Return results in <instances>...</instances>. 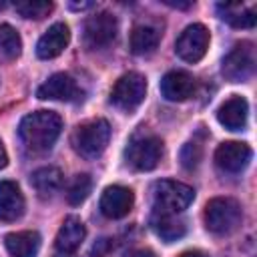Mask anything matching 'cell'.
<instances>
[{
    "mask_svg": "<svg viewBox=\"0 0 257 257\" xmlns=\"http://www.w3.org/2000/svg\"><path fill=\"white\" fill-rule=\"evenodd\" d=\"M195 90V78L185 70H171L161 80V92L171 102L187 100Z\"/></svg>",
    "mask_w": 257,
    "mask_h": 257,
    "instance_id": "14",
    "label": "cell"
},
{
    "mask_svg": "<svg viewBox=\"0 0 257 257\" xmlns=\"http://www.w3.org/2000/svg\"><path fill=\"white\" fill-rule=\"evenodd\" d=\"M195 199L193 187L179 183V181H157L153 185V211L163 213H181L185 211Z\"/></svg>",
    "mask_w": 257,
    "mask_h": 257,
    "instance_id": "4",
    "label": "cell"
},
{
    "mask_svg": "<svg viewBox=\"0 0 257 257\" xmlns=\"http://www.w3.org/2000/svg\"><path fill=\"white\" fill-rule=\"evenodd\" d=\"M253 157V151L247 143L241 141H227L221 143L215 151V165L223 173H241Z\"/></svg>",
    "mask_w": 257,
    "mask_h": 257,
    "instance_id": "10",
    "label": "cell"
},
{
    "mask_svg": "<svg viewBox=\"0 0 257 257\" xmlns=\"http://www.w3.org/2000/svg\"><path fill=\"white\" fill-rule=\"evenodd\" d=\"M4 6H6V2H0V10H2V8H4Z\"/></svg>",
    "mask_w": 257,
    "mask_h": 257,
    "instance_id": "34",
    "label": "cell"
},
{
    "mask_svg": "<svg viewBox=\"0 0 257 257\" xmlns=\"http://www.w3.org/2000/svg\"><path fill=\"white\" fill-rule=\"evenodd\" d=\"M163 2L173 8H191V2H173V0H163Z\"/></svg>",
    "mask_w": 257,
    "mask_h": 257,
    "instance_id": "31",
    "label": "cell"
},
{
    "mask_svg": "<svg viewBox=\"0 0 257 257\" xmlns=\"http://www.w3.org/2000/svg\"><path fill=\"white\" fill-rule=\"evenodd\" d=\"M6 165H8V155H6V149H4V145L0 141V169H4Z\"/></svg>",
    "mask_w": 257,
    "mask_h": 257,
    "instance_id": "30",
    "label": "cell"
},
{
    "mask_svg": "<svg viewBox=\"0 0 257 257\" xmlns=\"http://www.w3.org/2000/svg\"><path fill=\"white\" fill-rule=\"evenodd\" d=\"M68 6H70L72 10H86V8H92L94 4H92V2H70Z\"/></svg>",
    "mask_w": 257,
    "mask_h": 257,
    "instance_id": "29",
    "label": "cell"
},
{
    "mask_svg": "<svg viewBox=\"0 0 257 257\" xmlns=\"http://www.w3.org/2000/svg\"><path fill=\"white\" fill-rule=\"evenodd\" d=\"M205 225L213 235H231L239 229L243 211L241 205L231 197H215L205 205Z\"/></svg>",
    "mask_w": 257,
    "mask_h": 257,
    "instance_id": "2",
    "label": "cell"
},
{
    "mask_svg": "<svg viewBox=\"0 0 257 257\" xmlns=\"http://www.w3.org/2000/svg\"><path fill=\"white\" fill-rule=\"evenodd\" d=\"M159 40H161V32L151 26V24H137L131 32V52L137 54V56H145V54H151L155 52V48L159 46Z\"/></svg>",
    "mask_w": 257,
    "mask_h": 257,
    "instance_id": "21",
    "label": "cell"
},
{
    "mask_svg": "<svg viewBox=\"0 0 257 257\" xmlns=\"http://www.w3.org/2000/svg\"><path fill=\"white\" fill-rule=\"evenodd\" d=\"M255 70V50L251 42L235 44L223 58V74L233 82L247 80Z\"/></svg>",
    "mask_w": 257,
    "mask_h": 257,
    "instance_id": "9",
    "label": "cell"
},
{
    "mask_svg": "<svg viewBox=\"0 0 257 257\" xmlns=\"http://www.w3.org/2000/svg\"><path fill=\"white\" fill-rule=\"evenodd\" d=\"M68 40H70V30L64 22H56L52 24L38 40L36 44V56L42 58V60H50V58H56L58 54L64 52V48L68 46Z\"/></svg>",
    "mask_w": 257,
    "mask_h": 257,
    "instance_id": "13",
    "label": "cell"
},
{
    "mask_svg": "<svg viewBox=\"0 0 257 257\" xmlns=\"http://www.w3.org/2000/svg\"><path fill=\"white\" fill-rule=\"evenodd\" d=\"M179 257H209L205 251H199V249H191V251H183Z\"/></svg>",
    "mask_w": 257,
    "mask_h": 257,
    "instance_id": "28",
    "label": "cell"
},
{
    "mask_svg": "<svg viewBox=\"0 0 257 257\" xmlns=\"http://www.w3.org/2000/svg\"><path fill=\"white\" fill-rule=\"evenodd\" d=\"M116 32H118L116 18L110 12H98L84 22L82 40H84L86 48L100 50V48H106L116 38Z\"/></svg>",
    "mask_w": 257,
    "mask_h": 257,
    "instance_id": "7",
    "label": "cell"
},
{
    "mask_svg": "<svg viewBox=\"0 0 257 257\" xmlns=\"http://www.w3.org/2000/svg\"><path fill=\"white\" fill-rule=\"evenodd\" d=\"M90 189H92V179H90V175H86V173L76 175L74 181L70 183L68 191H66L68 203H70V205H80V203L88 197Z\"/></svg>",
    "mask_w": 257,
    "mask_h": 257,
    "instance_id": "25",
    "label": "cell"
},
{
    "mask_svg": "<svg viewBox=\"0 0 257 257\" xmlns=\"http://www.w3.org/2000/svg\"><path fill=\"white\" fill-rule=\"evenodd\" d=\"M62 131V118L54 110H36L20 120L18 137L26 151L46 153L52 149Z\"/></svg>",
    "mask_w": 257,
    "mask_h": 257,
    "instance_id": "1",
    "label": "cell"
},
{
    "mask_svg": "<svg viewBox=\"0 0 257 257\" xmlns=\"http://www.w3.org/2000/svg\"><path fill=\"white\" fill-rule=\"evenodd\" d=\"M56 257H72V253H58Z\"/></svg>",
    "mask_w": 257,
    "mask_h": 257,
    "instance_id": "33",
    "label": "cell"
},
{
    "mask_svg": "<svg viewBox=\"0 0 257 257\" xmlns=\"http://www.w3.org/2000/svg\"><path fill=\"white\" fill-rule=\"evenodd\" d=\"M247 112H249V104L243 96H231L227 98L219 110H217V120L229 128V131H241L247 124Z\"/></svg>",
    "mask_w": 257,
    "mask_h": 257,
    "instance_id": "17",
    "label": "cell"
},
{
    "mask_svg": "<svg viewBox=\"0 0 257 257\" xmlns=\"http://www.w3.org/2000/svg\"><path fill=\"white\" fill-rule=\"evenodd\" d=\"M151 227L153 231L167 243H173L181 239L187 233V225L181 217L175 213H163V211H153L151 215Z\"/></svg>",
    "mask_w": 257,
    "mask_h": 257,
    "instance_id": "18",
    "label": "cell"
},
{
    "mask_svg": "<svg viewBox=\"0 0 257 257\" xmlns=\"http://www.w3.org/2000/svg\"><path fill=\"white\" fill-rule=\"evenodd\" d=\"M22 40L16 28L10 24H0V60H14L20 56Z\"/></svg>",
    "mask_w": 257,
    "mask_h": 257,
    "instance_id": "23",
    "label": "cell"
},
{
    "mask_svg": "<svg viewBox=\"0 0 257 257\" xmlns=\"http://www.w3.org/2000/svg\"><path fill=\"white\" fill-rule=\"evenodd\" d=\"M30 183L42 199H50L62 187V173L56 167H40L32 173Z\"/></svg>",
    "mask_w": 257,
    "mask_h": 257,
    "instance_id": "22",
    "label": "cell"
},
{
    "mask_svg": "<svg viewBox=\"0 0 257 257\" xmlns=\"http://www.w3.org/2000/svg\"><path fill=\"white\" fill-rule=\"evenodd\" d=\"M209 30L207 26L195 22V24H189L177 38L175 42V52L179 58H183L185 62H199L207 48H209Z\"/></svg>",
    "mask_w": 257,
    "mask_h": 257,
    "instance_id": "8",
    "label": "cell"
},
{
    "mask_svg": "<svg viewBox=\"0 0 257 257\" xmlns=\"http://www.w3.org/2000/svg\"><path fill=\"white\" fill-rule=\"evenodd\" d=\"M135 195L122 185H110L100 195V213L108 219H122L133 209Z\"/></svg>",
    "mask_w": 257,
    "mask_h": 257,
    "instance_id": "12",
    "label": "cell"
},
{
    "mask_svg": "<svg viewBox=\"0 0 257 257\" xmlns=\"http://www.w3.org/2000/svg\"><path fill=\"white\" fill-rule=\"evenodd\" d=\"M147 96V78L141 72H126L122 74L110 92V100L116 108L124 112H133L141 106V102Z\"/></svg>",
    "mask_w": 257,
    "mask_h": 257,
    "instance_id": "6",
    "label": "cell"
},
{
    "mask_svg": "<svg viewBox=\"0 0 257 257\" xmlns=\"http://www.w3.org/2000/svg\"><path fill=\"white\" fill-rule=\"evenodd\" d=\"M122 257H155V253L151 249H133V251L124 253Z\"/></svg>",
    "mask_w": 257,
    "mask_h": 257,
    "instance_id": "27",
    "label": "cell"
},
{
    "mask_svg": "<svg viewBox=\"0 0 257 257\" xmlns=\"http://www.w3.org/2000/svg\"><path fill=\"white\" fill-rule=\"evenodd\" d=\"M217 12L221 14V18L235 26V28H253L255 20H257V10L255 6H245V4H217Z\"/></svg>",
    "mask_w": 257,
    "mask_h": 257,
    "instance_id": "20",
    "label": "cell"
},
{
    "mask_svg": "<svg viewBox=\"0 0 257 257\" xmlns=\"http://www.w3.org/2000/svg\"><path fill=\"white\" fill-rule=\"evenodd\" d=\"M84 237H86L84 223L72 215V217H66L64 223L60 225L56 239H54V247L58 253H74L82 245Z\"/></svg>",
    "mask_w": 257,
    "mask_h": 257,
    "instance_id": "15",
    "label": "cell"
},
{
    "mask_svg": "<svg viewBox=\"0 0 257 257\" xmlns=\"http://www.w3.org/2000/svg\"><path fill=\"white\" fill-rule=\"evenodd\" d=\"M90 257H102V253H100V251H98V249H96V247H94V253H92V255H90Z\"/></svg>",
    "mask_w": 257,
    "mask_h": 257,
    "instance_id": "32",
    "label": "cell"
},
{
    "mask_svg": "<svg viewBox=\"0 0 257 257\" xmlns=\"http://www.w3.org/2000/svg\"><path fill=\"white\" fill-rule=\"evenodd\" d=\"M161 157H163V141L155 135L139 133L128 141L124 149L126 163L137 171H153L159 165Z\"/></svg>",
    "mask_w": 257,
    "mask_h": 257,
    "instance_id": "5",
    "label": "cell"
},
{
    "mask_svg": "<svg viewBox=\"0 0 257 257\" xmlns=\"http://www.w3.org/2000/svg\"><path fill=\"white\" fill-rule=\"evenodd\" d=\"M24 215V197L14 181H0V219L16 221Z\"/></svg>",
    "mask_w": 257,
    "mask_h": 257,
    "instance_id": "16",
    "label": "cell"
},
{
    "mask_svg": "<svg viewBox=\"0 0 257 257\" xmlns=\"http://www.w3.org/2000/svg\"><path fill=\"white\" fill-rule=\"evenodd\" d=\"M10 257H36L40 249V235L36 231H16L4 237Z\"/></svg>",
    "mask_w": 257,
    "mask_h": 257,
    "instance_id": "19",
    "label": "cell"
},
{
    "mask_svg": "<svg viewBox=\"0 0 257 257\" xmlns=\"http://www.w3.org/2000/svg\"><path fill=\"white\" fill-rule=\"evenodd\" d=\"M179 157H181V165H183L187 171H193V169L199 165L201 157H203V149H201V145H199L197 141H191V143H185V145H183Z\"/></svg>",
    "mask_w": 257,
    "mask_h": 257,
    "instance_id": "26",
    "label": "cell"
},
{
    "mask_svg": "<svg viewBox=\"0 0 257 257\" xmlns=\"http://www.w3.org/2000/svg\"><path fill=\"white\" fill-rule=\"evenodd\" d=\"M110 141V124L104 118L82 122L72 133V147L84 159H96L104 153Z\"/></svg>",
    "mask_w": 257,
    "mask_h": 257,
    "instance_id": "3",
    "label": "cell"
},
{
    "mask_svg": "<svg viewBox=\"0 0 257 257\" xmlns=\"http://www.w3.org/2000/svg\"><path fill=\"white\" fill-rule=\"evenodd\" d=\"M36 96L42 98V100H66V102H72V100H78L82 96V90L78 88L76 80L70 74L56 72V74H52L48 80H44L38 86Z\"/></svg>",
    "mask_w": 257,
    "mask_h": 257,
    "instance_id": "11",
    "label": "cell"
},
{
    "mask_svg": "<svg viewBox=\"0 0 257 257\" xmlns=\"http://www.w3.org/2000/svg\"><path fill=\"white\" fill-rule=\"evenodd\" d=\"M14 10L24 18L40 20L52 12V2H48V0H24V2H16Z\"/></svg>",
    "mask_w": 257,
    "mask_h": 257,
    "instance_id": "24",
    "label": "cell"
}]
</instances>
